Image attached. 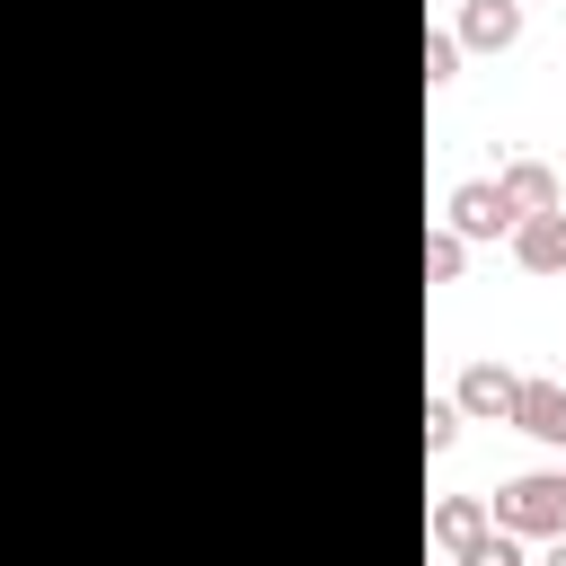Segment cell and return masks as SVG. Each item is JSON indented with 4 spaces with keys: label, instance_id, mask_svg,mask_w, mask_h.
<instances>
[{
    "label": "cell",
    "instance_id": "6da1fadb",
    "mask_svg": "<svg viewBox=\"0 0 566 566\" xmlns=\"http://www.w3.org/2000/svg\"><path fill=\"white\" fill-rule=\"evenodd\" d=\"M486 522L513 531V539H557L566 531V460L557 469H522L486 495Z\"/></svg>",
    "mask_w": 566,
    "mask_h": 566
},
{
    "label": "cell",
    "instance_id": "7a4b0ae2",
    "mask_svg": "<svg viewBox=\"0 0 566 566\" xmlns=\"http://www.w3.org/2000/svg\"><path fill=\"white\" fill-rule=\"evenodd\" d=\"M442 230H460V239H513V212H504L495 177H460L442 195Z\"/></svg>",
    "mask_w": 566,
    "mask_h": 566
},
{
    "label": "cell",
    "instance_id": "3957f363",
    "mask_svg": "<svg viewBox=\"0 0 566 566\" xmlns=\"http://www.w3.org/2000/svg\"><path fill=\"white\" fill-rule=\"evenodd\" d=\"M495 195H504V212H513V221H531V212H557V203H566V186H557V168H548V159H504V168H495Z\"/></svg>",
    "mask_w": 566,
    "mask_h": 566
},
{
    "label": "cell",
    "instance_id": "277c9868",
    "mask_svg": "<svg viewBox=\"0 0 566 566\" xmlns=\"http://www.w3.org/2000/svg\"><path fill=\"white\" fill-rule=\"evenodd\" d=\"M504 424L531 433V442H548V451H566V380H522Z\"/></svg>",
    "mask_w": 566,
    "mask_h": 566
},
{
    "label": "cell",
    "instance_id": "5b68a950",
    "mask_svg": "<svg viewBox=\"0 0 566 566\" xmlns=\"http://www.w3.org/2000/svg\"><path fill=\"white\" fill-rule=\"evenodd\" d=\"M513 389H522V371H504V363H469V371L451 380V407H460V416L504 424V416H513Z\"/></svg>",
    "mask_w": 566,
    "mask_h": 566
},
{
    "label": "cell",
    "instance_id": "8992f818",
    "mask_svg": "<svg viewBox=\"0 0 566 566\" xmlns=\"http://www.w3.org/2000/svg\"><path fill=\"white\" fill-rule=\"evenodd\" d=\"M460 53H504L522 44V0H460Z\"/></svg>",
    "mask_w": 566,
    "mask_h": 566
},
{
    "label": "cell",
    "instance_id": "52a82bcc",
    "mask_svg": "<svg viewBox=\"0 0 566 566\" xmlns=\"http://www.w3.org/2000/svg\"><path fill=\"white\" fill-rule=\"evenodd\" d=\"M513 265L522 274H566V203L557 212H531V221H513Z\"/></svg>",
    "mask_w": 566,
    "mask_h": 566
},
{
    "label": "cell",
    "instance_id": "ba28073f",
    "mask_svg": "<svg viewBox=\"0 0 566 566\" xmlns=\"http://www.w3.org/2000/svg\"><path fill=\"white\" fill-rule=\"evenodd\" d=\"M424 531H433V548H442V557H460V548H469V539L486 531V495H442Z\"/></svg>",
    "mask_w": 566,
    "mask_h": 566
},
{
    "label": "cell",
    "instance_id": "9c48e42d",
    "mask_svg": "<svg viewBox=\"0 0 566 566\" xmlns=\"http://www.w3.org/2000/svg\"><path fill=\"white\" fill-rule=\"evenodd\" d=\"M424 274H433V283H460V274H469V239L433 221V230H424Z\"/></svg>",
    "mask_w": 566,
    "mask_h": 566
},
{
    "label": "cell",
    "instance_id": "30bf717a",
    "mask_svg": "<svg viewBox=\"0 0 566 566\" xmlns=\"http://www.w3.org/2000/svg\"><path fill=\"white\" fill-rule=\"evenodd\" d=\"M451 566H531V557H522V539H513V531H495V522H486V531H478Z\"/></svg>",
    "mask_w": 566,
    "mask_h": 566
},
{
    "label": "cell",
    "instance_id": "8fae6325",
    "mask_svg": "<svg viewBox=\"0 0 566 566\" xmlns=\"http://www.w3.org/2000/svg\"><path fill=\"white\" fill-rule=\"evenodd\" d=\"M451 80H460V35L424 27V88H451Z\"/></svg>",
    "mask_w": 566,
    "mask_h": 566
},
{
    "label": "cell",
    "instance_id": "7c38bea8",
    "mask_svg": "<svg viewBox=\"0 0 566 566\" xmlns=\"http://www.w3.org/2000/svg\"><path fill=\"white\" fill-rule=\"evenodd\" d=\"M451 442H460V407H451V398H424V451L442 460Z\"/></svg>",
    "mask_w": 566,
    "mask_h": 566
},
{
    "label": "cell",
    "instance_id": "4fadbf2b",
    "mask_svg": "<svg viewBox=\"0 0 566 566\" xmlns=\"http://www.w3.org/2000/svg\"><path fill=\"white\" fill-rule=\"evenodd\" d=\"M539 566H566V531H557V539H548V557H539Z\"/></svg>",
    "mask_w": 566,
    "mask_h": 566
},
{
    "label": "cell",
    "instance_id": "5bb4252c",
    "mask_svg": "<svg viewBox=\"0 0 566 566\" xmlns=\"http://www.w3.org/2000/svg\"><path fill=\"white\" fill-rule=\"evenodd\" d=\"M442 566H451V557H442Z\"/></svg>",
    "mask_w": 566,
    "mask_h": 566
}]
</instances>
